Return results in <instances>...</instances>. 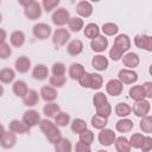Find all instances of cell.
<instances>
[{
	"mask_svg": "<svg viewBox=\"0 0 152 152\" xmlns=\"http://www.w3.org/2000/svg\"><path fill=\"white\" fill-rule=\"evenodd\" d=\"M131 38L125 34V33H121V34H118L114 39V44L113 46L110 48L109 50V57L112 61L114 62H118L122 58V56L128 52V50L131 49Z\"/></svg>",
	"mask_w": 152,
	"mask_h": 152,
	"instance_id": "1",
	"label": "cell"
},
{
	"mask_svg": "<svg viewBox=\"0 0 152 152\" xmlns=\"http://www.w3.org/2000/svg\"><path fill=\"white\" fill-rule=\"evenodd\" d=\"M39 128L43 132V134L45 135V138L48 139V141L50 144H52V145H55L62 138L59 128L55 125V122H52V121H50L48 119H42L40 120Z\"/></svg>",
	"mask_w": 152,
	"mask_h": 152,
	"instance_id": "2",
	"label": "cell"
},
{
	"mask_svg": "<svg viewBox=\"0 0 152 152\" xmlns=\"http://www.w3.org/2000/svg\"><path fill=\"white\" fill-rule=\"evenodd\" d=\"M78 83L83 88L99 90L103 86V77L96 72H87L78 80Z\"/></svg>",
	"mask_w": 152,
	"mask_h": 152,
	"instance_id": "3",
	"label": "cell"
},
{
	"mask_svg": "<svg viewBox=\"0 0 152 152\" xmlns=\"http://www.w3.org/2000/svg\"><path fill=\"white\" fill-rule=\"evenodd\" d=\"M42 12H43L42 5L36 0H31L30 4L26 7H24V14L30 20H37L38 18H40Z\"/></svg>",
	"mask_w": 152,
	"mask_h": 152,
	"instance_id": "4",
	"label": "cell"
},
{
	"mask_svg": "<svg viewBox=\"0 0 152 152\" xmlns=\"http://www.w3.org/2000/svg\"><path fill=\"white\" fill-rule=\"evenodd\" d=\"M69 19H70V13L64 7H58L57 10L53 11V13L51 15V21L56 26H64V25H66Z\"/></svg>",
	"mask_w": 152,
	"mask_h": 152,
	"instance_id": "5",
	"label": "cell"
},
{
	"mask_svg": "<svg viewBox=\"0 0 152 152\" xmlns=\"http://www.w3.org/2000/svg\"><path fill=\"white\" fill-rule=\"evenodd\" d=\"M40 120H42V119H40V114H39L38 110H36V109H27L26 112H24L23 119H21V121H23L28 128L39 126Z\"/></svg>",
	"mask_w": 152,
	"mask_h": 152,
	"instance_id": "6",
	"label": "cell"
},
{
	"mask_svg": "<svg viewBox=\"0 0 152 152\" xmlns=\"http://www.w3.org/2000/svg\"><path fill=\"white\" fill-rule=\"evenodd\" d=\"M32 33H33V36L37 39L44 40V39H48L52 34V30H51V26L50 25H48L45 23H38V24L33 25Z\"/></svg>",
	"mask_w": 152,
	"mask_h": 152,
	"instance_id": "7",
	"label": "cell"
},
{
	"mask_svg": "<svg viewBox=\"0 0 152 152\" xmlns=\"http://www.w3.org/2000/svg\"><path fill=\"white\" fill-rule=\"evenodd\" d=\"M132 108V112L135 116H139V118H144L146 115H148L150 110H151V103L148 100H140V101H135V103L133 104Z\"/></svg>",
	"mask_w": 152,
	"mask_h": 152,
	"instance_id": "8",
	"label": "cell"
},
{
	"mask_svg": "<svg viewBox=\"0 0 152 152\" xmlns=\"http://www.w3.org/2000/svg\"><path fill=\"white\" fill-rule=\"evenodd\" d=\"M70 39V32L66 28H56L52 33V43L58 46H64Z\"/></svg>",
	"mask_w": 152,
	"mask_h": 152,
	"instance_id": "9",
	"label": "cell"
},
{
	"mask_svg": "<svg viewBox=\"0 0 152 152\" xmlns=\"http://www.w3.org/2000/svg\"><path fill=\"white\" fill-rule=\"evenodd\" d=\"M138 74L132 69H121L118 72V80L122 84H133L138 81Z\"/></svg>",
	"mask_w": 152,
	"mask_h": 152,
	"instance_id": "10",
	"label": "cell"
},
{
	"mask_svg": "<svg viewBox=\"0 0 152 152\" xmlns=\"http://www.w3.org/2000/svg\"><path fill=\"white\" fill-rule=\"evenodd\" d=\"M116 139V134L114 133L113 129L110 128H103L100 131L99 135H97V140L102 146H110L114 144Z\"/></svg>",
	"mask_w": 152,
	"mask_h": 152,
	"instance_id": "11",
	"label": "cell"
},
{
	"mask_svg": "<svg viewBox=\"0 0 152 152\" xmlns=\"http://www.w3.org/2000/svg\"><path fill=\"white\" fill-rule=\"evenodd\" d=\"M122 90H124V84L118 78H112L106 83V91L108 95L113 97L121 95Z\"/></svg>",
	"mask_w": 152,
	"mask_h": 152,
	"instance_id": "12",
	"label": "cell"
},
{
	"mask_svg": "<svg viewBox=\"0 0 152 152\" xmlns=\"http://www.w3.org/2000/svg\"><path fill=\"white\" fill-rule=\"evenodd\" d=\"M134 45L139 49L151 52L152 51V38L148 34H137L134 37Z\"/></svg>",
	"mask_w": 152,
	"mask_h": 152,
	"instance_id": "13",
	"label": "cell"
},
{
	"mask_svg": "<svg viewBox=\"0 0 152 152\" xmlns=\"http://www.w3.org/2000/svg\"><path fill=\"white\" fill-rule=\"evenodd\" d=\"M8 131H11L15 134H28L31 128H28L21 120L13 119L8 124Z\"/></svg>",
	"mask_w": 152,
	"mask_h": 152,
	"instance_id": "14",
	"label": "cell"
},
{
	"mask_svg": "<svg viewBox=\"0 0 152 152\" xmlns=\"http://www.w3.org/2000/svg\"><path fill=\"white\" fill-rule=\"evenodd\" d=\"M121 61H122V64L126 66V69H132V70L137 68L140 63V58L135 52H126L122 56Z\"/></svg>",
	"mask_w": 152,
	"mask_h": 152,
	"instance_id": "15",
	"label": "cell"
},
{
	"mask_svg": "<svg viewBox=\"0 0 152 152\" xmlns=\"http://www.w3.org/2000/svg\"><path fill=\"white\" fill-rule=\"evenodd\" d=\"M39 96L42 97V100H44L48 103V102H53L57 99L58 93H57V89H55L51 86H43L40 88Z\"/></svg>",
	"mask_w": 152,
	"mask_h": 152,
	"instance_id": "16",
	"label": "cell"
},
{
	"mask_svg": "<svg viewBox=\"0 0 152 152\" xmlns=\"http://www.w3.org/2000/svg\"><path fill=\"white\" fill-rule=\"evenodd\" d=\"M15 144H17V134L11 131H5V133L0 140L1 147L5 150H11L15 146Z\"/></svg>",
	"mask_w": 152,
	"mask_h": 152,
	"instance_id": "17",
	"label": "cell"
},
{
	"mask_svg": "<svg viewBox=\"0 0 152 152\" xmlns=\"http://www.w3.org/2000/svg\"><path fill=\"white\" fill-rule=\"evenodd\" d=\"M90 48H91V50L94 51V52H103L107 48H108V39L104 37V36H102V34H100V36H97L96 38H94V39H91V42H90Z\"/></svg>",
	"mask_w": 152,
	"mask_h": 152,
	"instance_id": "18",
	"label": "cell"
},
{
	"mask_svg": "<svg viewBox=\"0 0 152 152\" xmlns=\"http://www.w3.org/2000/svg\"><path fill=\"white\" fill-rule=\"evenodd\" d=\"M14 69L19 74H26L31 69V59L27 56H20L14 62Z\"/></svg>",
	"mask_w": 152,
	"mask_h": 152,
	"instance_id": "19",
	"label": "cell"
},
{
	"mask_svg": "<svg viewBox=\"0 0 152 152\" xmlns=\"http://www.w3.org/2000/svg\"><path fill=\"white\" fill-rule=\"evenodd\" d=\"M68 74H69V77L71 80H75V81H78L84 74H86V68L83 66V64L81 63H71L70 66H69V70H68Z\"/></svg>",
	"mask_w": 152,
	"mask_h": 152,
	"instance_id": "20",
	"label": "cell"
},
{
	"mask_svg": "<svg viewBox=\"0 0 152 152\" xmlns=\"http://www.w3.org/2000/svg\"><path fill=\"white\" fill-rule=\"evenodd\" d=\"M93 5L89 2V1H86V0H82V1H78L77 2V6H76V12L78 13L80 18H89L91 14H93Z\"/></svg>",
	"mask_w": 152,
	"mask_h": 152,
	"instance_id": "21",
	"label": "cell"
},
{
	"mask_svg": "<svg viewBox=\"0 0 152 152\" xmlns=\"http://www.w3.org/2000/svg\"><path fill=\"white\" fill-rule=\"evenodd\" d=\"M39 94L36 89H28L27 93L23 96V103L26 107H34L39 101Z\"/></svg>",
	"mask_w": 152,
	"mask_h": 152,
	"instance_id": "22",
	"label": "cell"
},
{
	"mask_svg": "<svg viewBox=\"0 0 152 152\" xmlns=\"http://www.w3.org/2000/svg\"><path fill=\"white\" fill-rule=\"evenodd\" d=\"M109 65V62L107 59V57H104L103 55H95L91 58V66L97 70V71H104Z\"/></svg>",
	"mask_w": 152,
	"mask_h": 152,
	"instance_id": "23",
	"label": "cell"
},
{
	"mask_svg": "<svg viewBox=\"0 0 152 152\" xmlns=\"http://www.w3.org/2000/svg\"><path fill=\"white\" fill-rule=\"evenodd\" d=\"M49 76V69L45 64H36L32 69V77L37 81H44Z\"/></svg>",
	"mask_w": 152,
	"mask_h": 152,
	"instance_id": "24",
	"label": "cell"
},
{
	"mask_svg": "<svg viewBox=\"0 0 152 152\" xmlns=\"http://www.w3.org/2000/svg\"><path fill=\"white\" fill-rule=\"evenodd\" d=\"M25 40H26V37H25V33L20 30H15L11 33L10 36V42H11V45L14 46V48H21L24 44H25Z\"/></svg>",
	"mask_w": 152,
	"mask_h": 152,
	"instance_id": "25",
	"label": "cell"
},
{
	"mask_svg": "<svg viewBox=\"0 0 152 152\" xmlns=\"http://www.w3.org/2000/svg\"><path fill=\"white\" fill-rule=\"evenodd\" d=\"M83 51V43L80 39H72L66 45V52L70 56H78Z\"/></svg>",
	"mask_w": 152,
	"mask_h": 152,
	"instance_id": "26",
	"label": "cell"
},
{
	"mask_svg": "<svg viewBox=\"0 0 152 152\" xmlns=\"http://www.w3.org/2000/svg\"><path fill=\"white\" fill-rule=\"evenodd\" d=\"M114 145H115L116 152H131V150H132L128 139L124 135L116 137V139L114 141Z\"/></svg>",
	"mask_w": 152,
	"mask_h": 152,
	"instance_id": "27",
	"label": "cell"
},
{
	"mask_svg": "<svg viewBox=\"0 0 152 152\" xmlns=\"http://www.w3.org/2000/svg\"><path fill=\"white\" fill-rule=\"evenodd\" d=\"M27 90H28L27 83H26L25 81H23V80L15 81V82L13 83V86H12V91H13V94H14L15 96H18V97H21V99H23V96L27 93Z\"/></svg>",
	"mask_w": 152,
	"mask_h": 152,
	"instance_id": "28",
	"label": "cell"
},
{
	"mask_svg": "<svg viewBox=\"0 0 152 152\" xmlns=\"http://www.w3.org/2000/svg\"><path fill=\"white\" fill-rule=\"evenodd\" d=\"M15 78V71L12 68H2L0 70V83L10 84Z\"/></svg>",
	"mask_w": 152,
	"mask_h": 152,
	"instance_id": "29",
	"label": "cell"
},
{
	"mask_svg": "<svg viewBox=\"0 0 152 152\" xmlns=\"http://www.w3.org/2000/svg\"><path fill=\"white\" fill-rule=\"evenodd\" d=\"M115 129L120 133H127L133 129V121L127 118H122L115 124Z\"/></svg>",
	"mask_w": 152,
	"mask_h": 152,
	"instance_id": "30",
	"label": "cell"
},
{
	"mask_svg": "<svg viewBox=\"0 0 152 152\" xmlns=\"http://www.w3.org/2000/svg\"><path fill=\"white\" fill-rule=\"evenodd\" d=\"M55 152H71L72 151V144L68 138H61L55 145Z\"/></svg>",
	"mask_w": 152,
	"mask_h": 152,
	"instance_id": "31",
	"label": "cell"
},
{
	"mask_svg": "<svg viewBox=\"0 0 152 152\" xmlns=\"http://www.w3.org/2000/svg\"><path fill=\"white\" fill-rule=\"evenodd\" d=\"M68 27L71 32H80L81 30H83L84 27V21L82 18L80 17H70L69 21H68Z\"/></svg>",
	"mask_w": 152,
	"mask_h": 152,
	"instance_id": "32",
	"label": "cell"
},
{
	"mask_svg": "<svg viewBox=\"0 0 152 152\" xmlns=\"http://www.w3.org/2000/svg\"><path fill=\"white\" fill-rule=\"evenodd\" d=\"M83 33L87 38L94 39L97 36H100V27L95 23H89L83 27Z\"/></svg>",
	"mask_w": 152,
	"mask_h": 152,
	"instance_id": "33",
	"label": "cell"
},
{
	"mask_svg": "<svg viewBox=\"0 0 152 152\" xmlns=\"http://www.w3.org/2000/svg\"><path fill=\"white\" fill-rule=\"evenodd\" d=\"M59 112H61V108L56 102H48L43 107V113L46 116V119L48 118H55V115Z\"/></svg>",
	"mask_w": 152,
	"mask_h": 152,
	"instance_id": "34",
	"label": "cell"
},
{
	"mask_svg": "<svg viewBox=\"0 0 152 152\" xmlns=\"http://www.w3.org/2000/svg\"><path fill=\"white\" fill-rule=\"evenodd\" d=\"M115 114L119 116V118H127L131 113H132V108L128 103L126 102H119L116 106H115Z\"/></svg>",
	"mask_w": 152,
	"mask_h": 152,
	"instance_id": "35",
	"label": "cell"
},
{
	"mask_svg": "<svg viewBox=\"0 0 152 152\" xmlns=\"http://www.w3.org/2000/svg\"><path fill=\"white\" fill-rule=\"evenodd\" d=\"M53 119H55V125L57 127H65V126H68L70 124V120H71L70 114H68L65 112L57 113Z\"/></svg>",
	"mask_w": 152,
	"mask_h": 152,
	"instance_id": "36",
	"label": "cell"
},
{
	"mask_svg": "<svg viewBox=\"0 0 152 152\" xmlns=\"http://www.w3.org/2000/svg\"><path fill=\"white\" fill-rule=\"evenodd\" d=\"M90 124H91V126H93L94 128L101 131V129L106 128V126H107V124H108V118H104V116H101V115L95 114V115L91 116Z\"/></svg>",
	"mask_w": 152,
	"mask_h": 152,
	"instance_id": "37",
	"label": "cell"
},
{
	"mask_svg": "<svg viewBox=\"0 0 152 152\" xmlns=\"http://www.w3.org/2000/svg\"><path fill=\"white\" fill-rule=\"evenodd\" d=\"M70 128H71V131H72L74 133L80 134V133H82L83 131L87 129V122H86L83 119H81V118H76V119H74V120L71 121Z\"/></svg>",
	"mask_w": 152,
	"mask_h": 152,
	"instance_id": "38",
	"label": "cell"
},
{
	"mask_svg": "<svg viewBox=\"0 0 152 152\" xmlns=\"http://www.w3.org/2000/svg\"><path fill=\"white\" fill-rule=\"evenodd\" d=\"M128 95L134 101H140V100H144L145 99V93L142 90L141 84L140 86H133V87H131V89L128 91Z\"/></svg>",
	"mask_w": 152,
	"mask_h": 152,
	"instance_id": "39",
	"label": "cell"
},
{
	"mask_svg": "<svg viewBox=\"0 0 152 152\" xmlns=\"http://www.w3.org/2000/svg\"><path fill=\"white\" fill-rule=\"evenodd\" d=\"M101 31L103 32V36H115L119 32V27L114 23H104L101 27Z\"/></svg>",
	"mask_w": 152,
	"mask_h": 152,
	"instance_id": "40",
	"label": "cell"
},
{
	"mask_svg": "<svg viewBox=\"0 0 152 152\" xmlns=\"http://www.w3.org/2000/svg\"><path fill=\"white\" fill-rule=\"evenodd\" d=\"M139 127L144 133H151L152 132V116L151 115H146L144 118H141L140 122H139Z\"/></svg>",
	"mask_w": 152,
	"mask_h": 152,
	"instance_id": "41",
	"label": "cell"
},
{
	"mask_svg": "<svg viewBox=\"0 0 152 152\" xmlns=\"http://www.w3.org/2000/svg\"><path fill=\"white\" fill-rule=\"evenodd\" d=\"M144 138H145V135L141 134V133H134V134H132L131 138L128 139L131 147H133V148H140L141 145H142Z\"/></svg>",
	"mask_w": 152,
	"mask_h": 152,
	"instance_id": "42",
	"label": "cell"
},
{
	"mask_svg": "<svg viewBox=\"0 0 152 152\" xmlns=\"http://www.w3.org/2000/svg\"><path fill=\"white\" fill-rule=\"evenodd\" d=\"M51 72L53 76H65L66 66L62 62H55L51 66Z\"/></svg>",
	"mask_w": 152,
	"mask_h": 152,
	"instance_id": "43",
	"label": "cell"
},
{
	"mask_svg": "<svg viewBox=\"0 0 152 152\" xmlns=\"http://www.w3.org/2000/svg\"><path fill=\"white\" fill-rule=\"evenodd\" d=\"M94 139H95L94 133H93L90 129H88V128H87L86 131H83L82 133L78 134V141L84 142V144H87V145H91V142L94 141Z\"/></svg>",
	"mask_w": 152,
	"mask_h": 152,
	"instance_id": "44",
	"label": "cell"
},
{
	"mask_svg": "<svg viewBox=\"0 0 152 152\" xmlns=\"http://www.w3.org/2000/svg\"><path fill=\"white\" fill-rule=\"evenodd\" d=\"M49 82H50V86L53 87L55 89L56 88H62L66 83V77L65 76H53L52 75V76H50Z\"/></svg>",
	"mask_w": 152,
	"mask_h": 152,
	"instance_id": "45",
	"label": "cell"
},
{
	"mask_svg": "<svg viewBox=\"0 0 152 152\" xmlns=\"http://www.w3.org/2000/svg\"><path fill=\"white\" fill-rule=\"evenodd\" d=\"M107 102H108L107 95L104 93H102V91H97L93 96V104H94L95 108H97V107H100V106H102V104H104Z\"/></svg>",
	"mask_w": 152,
	"mask_h": 152,
	"instance_id": "46",
	"label": "cell"
},
{
	"mask_svg": "<svg viewBox=\"0 0 152 152\" xmlns=\"http://www.w3.org/2000/svg\"><path fill=\"white\" fill-rule=\"evenodd\" d=\"M40 5H42V8L49 13V12H52L53 10H56V7H58L59 0H43Z\"/></svg>",
	"mask_w": 152,
	"mask_h": 152,
	"instance_id": "47",
	"label": "cell"
},
{
	"mask_svg": "<svg viewBox=\"0 0 152 152\" xmlns=\"http://www.w3.org/2000/svg\"><path fill=\"white\" fill-rule=\"evenodd\" d=\"M96 114L97 115H101V116H104V118H108L110 114H112V106L109 102L100 106L96 108Z\"/></svg>",
	"mask_w": 152,
	"mask_h": 152,
	"instance_id": "48",
	"label": "cell"
},
{
	"mask_svg": "<svg viewBox=\"0 0 152 152\" xmlns=\"http://www.w3.org/2000/svg\"><path fill=\"white\" fill-rule=\"evenodd\" d=\"M12 55V48L8 43H1L0 44V59H7Z\"/></svg>",
	"mask_w": 152,
	"mask_h": 152,
	"instance_id": "49",
	"label": "cell"
},
{
	"mask_svg": "<svg viewBox=\"0 0 152 152\" xmlns=\"http://www.w3.org/2000/svg\"><path fill=\"white\" fill-rule=\"evenodd\" d=\"M140 150H141L142 152H150V151L152 150V138H151L150 135H145Z\"/></svg>",
	"mask_w": 152,
	"mask_h": 152,
	"instance_id": "50",
	"label": "cell"
},
{
	"mask_svg": "<svg viewBox=\"0 0 152 152\" xmlns=\"http://www.w3.org/2000/svg\"><path fill=\"white\" fill-rule=\"evenodd\" d=\"M141 87H142V90L145 93V97L151 99L152 97V82H148L147 81V82L142 83Z\"/></svg>",
	"mask_w": 152,
	"mask_h": 152,
	"instance_id": "51",
	"label": "cell"
},
{
	"mask_svg": "<svg viewBox=\"0 0 152 152\" xmlns=\"http://www.w3.org/2000/svg\"><path fill=\"white\" fill-rule=\"evenodd\" d=\"M75 152H91V148H90V145L78 141V142H76Z\"/></svg>",
	"mask_w": 152,
	"mask_h": 152,
	"instance_id": "52",
	"label": "cell"
},
{
	"mask_svg": "<svg viewBox=\"0 0 152 152\" xmlns=\"http://www.w3.org/2000/svg\"><path fill=\"white\" fill-rule=\"evenodd\" d=\"M6 39H7V32H6V30L0 28V44L1 43H5Z\"/></svg>",
	"mask_w": 152,
	"mask_h": 152,
	"instance_id": "53",
	"label": "cell"
},
{
	"mask_svg": "<svg viewBox=\"0 0 152 152\" xmlns=\"http://www.w3.org/2000/svg\"><path fill=\"white\" fill-rule=\"evenodd\" d=\"M30 1H31V0H19L18 2H19V5H20V6H23V7H26V6L30 4Z\"/></svg>",
	"mask_w": 152,
	"mask_h": 152,
	"instance_id": "54",
	"label": "cell"
},
{
	"mask_svg": "<svg viewBox=\"0 0 152 152\" xmlns=\"http://www.w3.org/2000/svg\"><path fill=\"white\" fill-rule=\"evenodd\" d=\"M4 133H5V127L2 124H0V140H1V137L4 135Z\"/></svg>",
	"mask_w": 152,
	"mask_h": 152,
	"instance_id": "55",
	"label": "cell"
},
{
	"mask_svg": "<svg viewBox=\"0 0 152 152\" xmlns=\"http://www.w3.org/2000/svg\"><path fill=\"white\" fill-rule=\"evenodd\" d=\"M4 93H5V89H4V86L0 83V97L4 95Z\"/></svg>",
	"mask_w": 152,
	"mask_h": 152,
	"instance_id": "56",
	"label": "cell"
},
{
	"mask_svg": "<svg viewBox=\"0 0 152 152\" xmlns=\"http://www.w3.org/2000/svg\"><path fill=\"white\" fill-rule=\"evenodd\" d=\"M97 152H108V151H106V150H99Z\"/></svg>",
	"mask_w": 152,
	"mask_h": 152,
	"instance_id": "57",
	"label": "cell"
},
{
	"mask_svg": "<svg viewBox=\"0 0 152 152\" xmlns=\"http://www.w3.org/2000/svg\"><path fill=\"white\" fill-rule=\"evenodd\" d=\"M1 21H2V14L0 13V23H1Z\"/></svg>",
	"mask_w": 152,
	"mask_h": 152,
	"instance_id": "58",
	"label": "cell"
},
{
	"mask_svg": "<svg viewBox=\"0 0 152 152\" xmlns=\"http://www.w3.org/2000/svg\"><path fill=\"white\" fill-rule=\"evenodd\" d=\"M0 5H1V1H0Z\"/></svg>",
	"mask_w": 152,
	"mask_h": 152,
	"instance_id": "59",
	"label": "cell"
}]
</instances>
